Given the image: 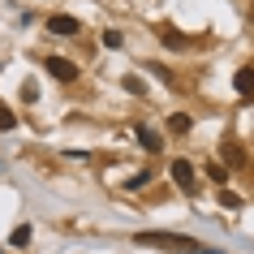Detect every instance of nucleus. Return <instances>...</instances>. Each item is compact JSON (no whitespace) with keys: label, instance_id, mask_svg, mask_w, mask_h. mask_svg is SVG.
Here are the masks:
<instances>
[{"label":"nucleus","instance_id":"obj_1","mask_svg":"<svg viewBox=\"0 0 254 254\" xmlns=\"http://www.w3.org/2000/svg\"><path fill=\"white\" fill-rule=\"evenodd\" d=\"M138 246H160V250H173V254H202V241L194 237H181V233H134Z\"/></svg>","mask_w":254,"mask_h":254},{"label":"nucleus","instance_id":"obj_2","mask_svg":"<svg viewBox=\"0 0 254 254\" xmlns=\"http://www.w3.org/2000/svg\"><path fill=\"white\" fill-rule=\"evenodd\" d=\"M43 69H48L56 82H73V78H78V65H73V61H65V56H48V61H43Z\"/></svg>","mask_w":254,"mask_h":254},{"label":"nucleus","instance_id":"obj_3","mask_svg":"<svg viewBox=\"0 0 254 254\" xmlns=\"http://www.w3.org/2000/svg\"><path fill=\"white\" fill-rule=\"evenodd\" d=\"M173 181L181 190H186V194H194V190H198V177H194V164L190 160H173Z\"/></svg>","mask_w":254,"mask_h":254},{"label":"nucleus","instance_id":"obj_4","mask_svg":"<svg viewBox=\"0 0 254 254\" xmlns=\"http://www.w3.org/2000/svg\"><path fill=\"white\" fill-rule=\"evenodd\" d=\"M48 30H52V35H78L82 22H78V17H65V13H52V17H48Z\"/></svg>","mask_w":254,"mask_h":254},{"label":"nucleus","instance_id":"obj_5","mask_svg":"<svg viewBox=\"0 0 254 254\" xmlns=\"http://www.w3.org/2000/svg\"><path fill=\"white\" fill-rule=\"evenodd\" d=\"M233 91L250 99V95H254V69H237V78H233Z\"/></svg>","mask_w":254,"mask_h":254},{"label":"nucleus","instance_id":"obj_6","mask_svg":"<svg viewBox=\"0 0 254 254\" xmlns=\"http://www.w3.org/2000/svg\"><path fill=\"white\" fill-rule=\"evenodd\" d=\"M160 39L168 43V48H190V43H186V35H181V30H177V26H168V22H164V26H160Z\"/></svg>","mask_w":254,"mask_h":254},{"label":"nucleus","instance_id":"obj_7","mask_svg":"<svg viewBox=\"0 0 254 254\" xmlns=\"http://www.w3.org/2000/svg\"><path fill=\"white\" fill-rule=\"evenodd\" d=\"M220 160H224V164H233V168H237V164H246V151H241L237 142H224V147H220Z\"/></svg>","mask_w":254,"mask_h":254},{"label":"nucleus","instance_id":"obj_8","mask_svg":"<svg viewBox=\"0 0 254 254\" xmlns=\"http://www.w3.org/2000/svg\"><path fill=\"white\" fill-rule=\"evenodd\" d=\"M134 134H138V142H142L147 151H160V147H164V142H160V134H155V129H147V125H138Z\"/></svg>","mask_w":254,"mask_h":254},{"label":"nucleus","instance_id":"obj_9","mask_svg":"<svg viewBox=\"0 0 254 254\" xmlns=\"http://www.w3.org/2000/svg\"><path fill=\"white\" fill-rule=\"evenodd\" d=\"M168 129H173V134H190V129H194V121H190L186 112H173V117H168Z\"/></svg>","mask_w":254,"mask_h":254},{"label":"nucleus","instance_id":"obj_10","mask_svg":"<svg viewBox=\"0 0 254 254\" xmlns=\"http://www.w3.org/2000/svg\"><path fill=\"white\" fill-rule=\"evenodd\" d=\"M30 237H35V233H30V224H17L13 233H9V246H17V250H22V246H30Z\"/></svg>","mask_w":254,"mask_h":254},{"label":"nucleus","instance_id":"obj_11","mask_svg":"<svg viewBox=\"0 0 254 254\" xmlns=\"http://www.w3.org/2000/svg\"><path fill=\"white\" fill-rule=\"evenodd\" d=\"M220 207H228V211H241V194H233V190H220Z\"/></svg>","mask_w":254,"mask_h":254},{"label":"nucleus","instance_id":"obj_12","mask_svg":"<svg viewBox=\"0 0 254 254\" xmlns=\"http://www.w3.org/2000/svg\"><path fill=\"white\" fill-rule=\"evenodd\" d=\"M0 129H4V134H9V129H17V117H13L4 104H0Z\"/></svg>","mask_w":254,"mask_h":254},{"label":"nucleus","instance_id":"obj_13","mask_svg":"<svg viewBox=\"0 0 254 254\" xmlns=\"http://www.w3.org/2000/svg\"><path fill=\"white\" fill-rule=\"evenodd\" d=\"M125 91H134V95H147V82L134 78V73H125Z\"/></svg>","mask_w":254,"mask_h":254},{"label":"nucleus","instance_id":"obj_14","mask_svg":"<svg viewBox=\"0 0 254 254\" xmlns=\"http://www.w3.org/2000/svg\"><path fill=\"white\" fill-rule=\"evenodd\" d=\"M147 181H151V173H134L125 181V190H147Z\"/></svg>","mask_w":254,"mask_h":254},{"label":"nucleus","instance_id":"obj_15","mask_svg":"<svg viewBox=\"0 0 254 254\" xmlns=\"http://www.w3.org/2000/svg\"><path fill=\"white\" fill-rule=\"evenodd\" d=\"M121 43H125V39H121V30H104V48H121Z\"/></svg>","mask_w":254,"mask_h":254},{"label":"nucleus","instance_id":"obj_16","mask_svg":"<svg viewBox=\"0 0 254 254\" xmlns=\"http://www.w3.org/2000/svg\"><path fill=\"white\" fill-rule=\"evenodd\" d=\"M22 99H26V104H30V99H39V86H35V82H26V86H22Z\"/></svg>","mask_w":254,"mask_h":254},{"label":"nucleus","instance_id":"obj_17","mask_svg":"<svg viewBox=\"0 0 254 254\" xmlns=\"http://www.w3.org/2000/svg\"><path fill=\"white\" fill-rule=\"evenodd\" d=\"M207 177H211V181H228V173L220 168V164H211V168H207Z\"/></svg>","mask_w":254,"mask_h":254}]
</instances>
